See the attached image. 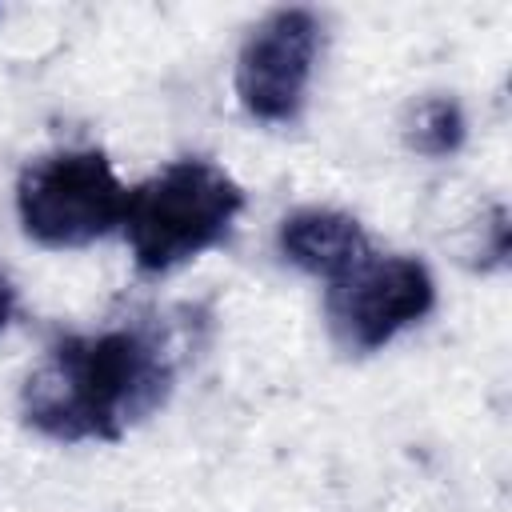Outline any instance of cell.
Listing matches in <instances>:
<instances>
[{"mask_svg":"<svg viewBox=\"0 0 512 512\" xmlns=\"http://www.w3.org/2000/svg\"><path fill=\"white\" fill-rule=\"evenodd\" d=\"M176 368L156 332L116 324L48 344L20 388V416L48 440H120L172 392Z\"/></svg>","mask_w":512,"mask_h":512,"instance_id":"1","label":"cell"},{"mask_svg":"<svg viewBox=\"0 0 512 512\" xmlns=\"http://www.w3.org/2000/svg\"><path fill=\"white\" fill-rule=\"evenodd\" d=\"M244 208L240 184L208 160H176L128 192L124 236L140 272L160 276L224 240Z\"/></svg>","mask_w":512,"mask_h":512,"instance_id":"2","label":"cell"},{"mask_svg":"<svg viewBox=\"0 0 512 512\" xmlns=\"http://www.w3.org/2000/svg\"><path fill=\"white\" fill-rule=\"evenodd\" d=\"M128 208V188L96 148L40 156L20 172L16 216L44 248H84L108 236Z\"/></svg>","mask_w":512,"mask_h":512,"instance_id":"3","label":"cell"},{"mask_svg":"<svg viewBox=\"0 0 512 512\" xmlns=\"http://www.w3.org/2000/svg\"><path fill=\"white\" fill-rule=\"evenodd\" d=\"M436 304L432 272L416 256H364L328 284L324 312L344 352H376Z\"/></svg>","mask_w":512,"mask_h":512,"instance_id":"4","label":"cell"},{"mask_svg":"<svg viewBox=\"0 0 512 512\" xmlns=\"http://www.w3.org/2000/svg\"><path fill=\"white\" fill-rule=\"evenodd\" d=\"M320 20L308 8L268 12L236 56V96L252 120L288 124L300 116L316 68Z\"/></svg>","mask_w":512,"mask_h":512,"instance_id":"5","label":"cell"},{"mask_svg":"<svg viewBox=\"0 0 512 512\" xmlns=\"http://www.w3.org/2000/svg\"><path fill=\"white\" fill-rule=\"evenodd\" d=\"M280 256L296 264L308 276L320 280H340L348 268H356L364 256H372L368 232L360 228L356 216L336 212V208H300L280 220L276 232Z\"/></svg>","mask_w":512,"mask_h":512,"instance_id":"6","label":"cell"},{"mask_svg":"<svg viewBox=\"0 0 512 512\" xmlns=\"http://www.w3.org/2000/svg\"><path fill=\"white\" fill-rule=\"evenodd\" d=\"M464 136H468V120H464V108L452 96H428L404 120V144L416 156H428V160L452 156L464 144Z\"/></svg>","mask_w":512,"mask_h":512,"instance_id":"7","label":"cell"},{"mask_svg":"<svg viewBox=\"0 0 512 512\" xmlns=\"http://www.w3.org/2000/svg\"><path fill=\"white\" fill-rule=\"evenodd\" d=\"M12 312H16V292H12V284H8L4 276H0V332L8 328Z\"/></svg>","mask_w":512,"mask_h":512,"instance_id":"8","label":"cell"}]
</instances>
